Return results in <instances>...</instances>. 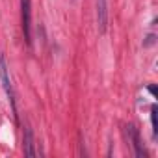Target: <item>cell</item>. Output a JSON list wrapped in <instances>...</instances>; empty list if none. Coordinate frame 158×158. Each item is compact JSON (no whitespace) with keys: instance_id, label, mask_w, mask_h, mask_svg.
Returning <instances> with one entry per match:
<instances>
[{"instance_id":"obj_1","label":"cell","mask_w":158,"mask_h":158,"mask_svg":"<svg viewBox=\"0 0 158 158\" xmlns=\"http://www.w3.org/2000/svg\"><path fill=\"white\" fill-rule=\"evenodd\" d=\"M0 82H2V88L6 91V97L11 104V110L15 114V119H19L17 115V104H15V91H13V86H11V78H10V69H8V63H6V58L0 56Z\"/></svg>"},{"instance_id":"obj_2","label":"cell","mask_w":158,"mask_h":158,"mask_svg":"<svg viewBox=\"0 0 158 158\" xmlns=\"http://www.w3.org/2000/svg\"><path fill=\"white\" fill-rule=\"evenodd\" d=\"M21 21H23V34L26 45H32V2L21 0Z\"/></svg>"},{"instance_id":"obj_3","label":"cell","mask_w":158,"mask_h":158,"mask_svg":"<svg viewBox=\"0 0 158 158\" xmlns=\"http://www.w3.org/2000/svg\"><path fill=\"white\" fill-rule=\"evenodd\" d=\"M127 132H128V139L134 147V154L138 158H145V149H143V143H141V136H139V130L134 127V125H127Z\"/></svg>"},{"instance_id":"obj_4","label":"cell","mask_w":158,"mask_h":158,"mask_svg":"<svg viewBox=\"0 0 158 158\" xmlns=\"http://www.w3.org/2000/svg\"><path fill=\"white\" fill-rule=\"evenodd\" d=\"M97 26H99V34H106V30H108V0H97Z\"/></svg>"},{"instance_id":"obj_5","label":"cell","mask_w":158,"mask_h":158,"mask_svg":"<svg viewBox=\"0 0 158 158\" xmlns=\"http://www.w3.org/2000/svg\"><path fill=\"white\" fill-rule=\"evenodd\" d=\"M23 149H24V156L28 158H35V141H34V132L30 127H24V134H23Z\"/></svg>"},{"instance_id":"obj_6","label":"cell","mask_w":158,"mask_h":158,"mask_svg":"<svg viewBox=\"0 0 158 158\" xmlns=\"http://www.w3.org/2000/svg\"><path fill=\"white\" fill-rule=\"evenodd\" d=\"M156 106H152L151 108V125H152V132H154V136H156V132H158V123H156Z\"/></svg>"},{"instance_id":"obj_7","label":"cell","mask_w":158,"mask_h":158,"mask_svg":"<svg viewBox=\"0 0 158 158\" xmlns=\"http://www.w3.org/2000/svg\"><path fill=\"white\" fill-rule=\"evenodd\" d=\"M149 91H151L152 95H156V89H154V86H149Z\"/></svg>"}]
</instances>
